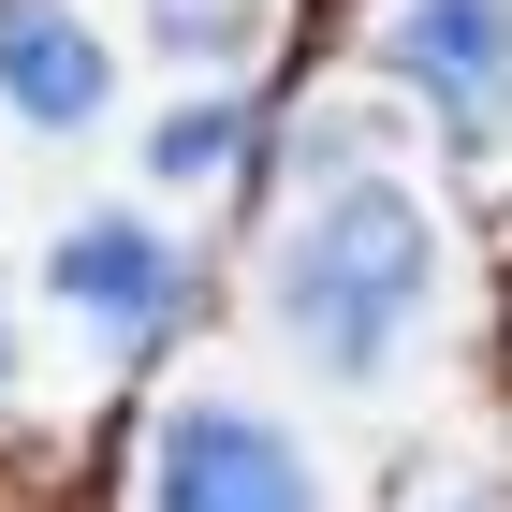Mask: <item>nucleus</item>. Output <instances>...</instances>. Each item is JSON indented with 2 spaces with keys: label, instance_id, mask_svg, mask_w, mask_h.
<instances>
[{
  "label": "nucleus",
  "instance_id": "1",
  "mask_svg": "<svg viewBox=\"0 0 512 512\" xmlns=\"http://www.w3.org/2000/svg\"><path fill=\"white\" fill-rule=\"evenodd\" d=\"M278 308H293V337H308L322 366H381L395 322L425 308V205L410 191H337L293 235V264H278Z\"/></svg>",
  "mask_w": 512,
  "mask_h": 512
},
{
  "label": "nucleus",
  "instance_id": "2",
  "mask_svg": "<svg viewBox=\"0 0 512 512\" xmlns=\"http://www.w3.org/2000/svg\"><path fill=\"white\" fill-rule=\"evenodd\" d=\"M161 512H322V498L264 410H176L161 425Z\"/></svg>",
  "mask_w": 512,
  "mask_h": 512
},
{
  "label": "nucleus",
  "instance_id": "7",
  "mask_svg": "<svg viewBox=\"0 0 512 512\" xmlns=\"http://www.w3.org/2000/svg\"><path fill=\"white\" fill-rule=\"evenodd\" d=\"M161 30H176V44H220V30H235V0H161Z\"/></svg>",
  "mask_w": 512,
  "mask_h": 512
},
{
  "label": "nucleus",
  "instance_id": "3",
  "mask_svg": "<svg viewBox=\"0 0 512 512\" xmlns=\"http://www.w3.org/2000/svg\"><path fill=\"white\" fill-rule=\"evenodd\" d=\"M395 44L454 118H512V0H410Z\"/></svg>",
  "mask_w": 512,
  "mask_h": 512
},
{
  "label": "nucleus",
  "instance_id": "6",
  "mask_svg": "<svg viewBox=\"0 0 512 512\" xmlns=\"http://www.w3.org/2000/svg\"><path fill=\"white\" fill-rule=\"evenodd\" d=\"M235 161V103H191V118H161V176H220Z\"/></svg>",
  "mask_w": 512,
  "mask_h": 512
},
{
  "label": "nucleus",
  "instance_id": "4",
  "mask_svg": "<svg viewBox=\"0 0 512 512\" xmlns=\"http://www.w3.org/2000/svg\"><path fill=\"white\" fill-rule=\"evenodd\" d=\"M59 293H74V308H103V322H132V337H147L161 308H176V249L147 235V220H74V235H59Z\"/></svg>",
  "mask_w": 512,
  "mask_h": 512
},
{
  "label": "nucleus",
  "instance_id": "5",
  "mask_svg": "<svg viewBox=\"0 0 512 512\" xmlns=\"http://www.w3.org/2000/svg\"><path fill=\"white\" fill-rule=\"evenodd\" d=\"M0 88L74 132V118H103V44H88L74 15H44V0H0Z\"/></svg>",
  "mask_w": 512,
  "mask_h": 512
}]
</instances>
